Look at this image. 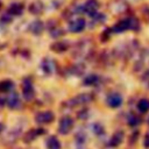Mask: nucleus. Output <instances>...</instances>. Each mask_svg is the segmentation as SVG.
I'll return each mask as SVG.
<instances>
[{
  "mask_svg": "<svg viewBox=\"0 0 149 149\" xmlns=\"http://www.w3.org/2000/svg\"><path fill=\"white\" fill-rule=\"evenodd\" d=\"M135 27H137V21L135 19L130 17V19H126V20H122L119 23H116L113 27V30L115 33H121V31H125L127 29H134Z\"/></svg>",
  "mask_w": 149,
  "mask_h": 149,
  "instance_id": "obj_1",
  "label": "nucleus"
},
{
  "mask_svg": "<svg viewBox=\"0 0 149 149\" xmlns=\"http://www.w3.org/2000/svg\"><path fill=\"white\" fill-rule=\"evenodd\" d=\"M92 100V97H91V94H79V95H77V97H74V98H72V99H70L68 102H66V105L68 106H70V107H74V106H79V105H84V104H87V102H90Z\"/></svg>",
  "mask_w": 149,
  "mask_h": 149,
  "instance_id": "obj_2",
  "label": "nucleus"
},
{
  "mask_svg": "<svg viewBox=\"0 0 149 149\" xmlns=\"http://www.w3.org/2000/svg\"><path fill=\"white\" fill-rule=\"evenodd\" d=\"M73 127V120L70 116H63L59 121V127L58 130L61 134H69L70 130Z\"/></svg>",
  "mask_w": 149,
  "mask_h": 149,
  "instance_id": "obj_3",
  "label": "nucleus"
},
{
  "mask_svg": "<svg viewBox=\"0 0 149 149\" xmlns=\"http://www.w3.org/2000/svg\"><path fill=\"white\" fill-rule=\"evenodd\" d=\"M22 93H23V97L26 100H31L34 98L35 91H34V86L29 79H24V81L22 84Z\"/></svg>",
  "mask_w": 149,
  "mask_h": 149,
  "instance_id": "obj_4",
  "label": "nucleus"
},
{
  "mask_svg": "<svg viewBox=\"0 0 149 149\" xmlns=\"http://www.w3.org/2000/svg\"><path fill=\"white\" fill-rule=\"evenodd\" d=\"M98 1L97 0H87L85 2V5L83 6L81 10L85 12L86 14H88L90 16H94L97 14V9H98Z\"/></svg>",
  "mask_w": 149,
  "mask_h": 149,
  "instance_id": "obj_5",
  "label": "nucleus"
},
{
  "mask_svg": "<svg viewBox=\"0 0 149 149\" xmlns=\"http://www.w3.org/2000/svg\"><path fill=\"white\" fill-rule=\"evenodd\" d=\"M52 120H54V113L50 111L37 113L35 116V121L37 123H50Z\"/></svg>",
  "mask_w": 149,
  "mask_h": 149,
  "instance_id": "obj_6",
  "label": "nucleus"
},
{
  "mask_svg": "<svg viewBox=\"0 0 149 149\" xmlns=\"http://www.w3.org/2000/svg\"><path fill=\"white\" fill-rule=\"evenodd\" d=\"M85 20L84 19H76V20H73L72 22H70V24H69V30L71 31V33H80L81 30H84V28H85Z\"/></svg>",
  "mask_w": 149,
  "mask_h": 149,
  "instance_id": "obj_7",
  "label": "nucleus"
},
{
  "mask_svg": "<svg viewBox=\"0 0 149 149\" xmlns=\"http://www.w3.org/2000/svg\"><path fill=\"white\" fill-rule=\"evenodd\" d=\"M42 70L48 73V74H51L55 72L56 70V63L55 61H52L51 58H44L42 61Z\"/></svg>",
  "mask_w": 149,
  "mask_h": 149,
  "instance_id": "obj_8",
  "label": "nucleus"
},
{
  "mask_svg": "<svg viewBox=\"0 0 149 149\" xmlns=\"http://www.w3.org/2000/svg\"><path fill=\"white\" fill-rule=\"evenodd\" d=\"M106 101H107V105H108L109 107L115 108V107H119V106L121 105L122 98H121V95L118 94V93H112V94H109V95L107 97Z\"/></svg>",
  "mask_w": 149,
  "mask_h": 149,
  "instance_id": "obj_9",
  "label": "nucleus"
},
{
  "mask_svg": "<svg viewBox=\"0 0 149 149\" xmlns=\"http://www.w3.org/2000/svg\"><path fill=\"white\" fill-rule=\"evenodd\" d=\"M7 106L12 109H16L21 106V100L20 97L16 93H10L7 98Z\"/></svg>",
  "mask_w": 149,
  "mask_h": 149,
  "instance_id": "obj_10",
  "label": "nucleus"
},
{
  "mask_svg": "<svg viewBox=\"0 0 149 149\" xmlns=\"http://www.w3.org/2000/svg\"><path fill=\"white\" fill-rule=\"evenodd\" d=\"M44 133V129H33V130H30V132H28L26 135H24V137H23V140H24V142L26 143H29V142H31L36 136H38V135H41V134H43Z\"/></svg>",
  "mask_w": 149,
  "mask_h": 149,
  "instance_id": "obj_11",
  "label": "nucleus"
},
{
  "mask_svg": "<svg viewBox=\"0 0 149 149\" xmlns=\"http://www.w3.org/2000/svg\"><path fill=\"white\" fill-rule=\"evenodd\" d=\"M23 12V5L19 2H14L8 7V13L12 15H21Z\"/></svg>",
  "mask_w": 149,
  "mask_h": 149,
  "instance_id": "obj_12",
  "label": "nucleus"
},
{
  "mask_svg": "<svg viewBox=\"0 0 149 149\" xmlns=\"http://www.w3.org/2000/svg\"><path fill=\"white\" fill-rule=\"evenodd\" d=\"M43 28H44V26H43V23H42L41 21H34V22L29 26V30H30L33 34H35V35H40V34L43 31Z\"/></svg>",
  "mask_w": 149,
  "mask_h": 149,
  "instance_id": "obj_13",
  "label": "nucleus"
},
{
  "mask_svg": "<svg viewBox=\"0 0 149 149\" xmlns=\"http://www.w3.org/2000/svg\"><path fill=\"white\" fill-rule=\"evenodd\" d=\"M45 144L48 149H61V142L56 136H50Z\"/></svg>",
  "mask_w": 149,
  "mask_h": 149,
  "instance_id": "obj_14",
  "label": "nucleus"
},
{
  "mask_svg": "<svg viewBox=\"0 0 149 149\" xmlns=\"http://www.w3.org/2000/svg\"><path fill=\"white\" fill-rule=\"evenodd\" d=\"M51 50L52 51H56V52H63V51H65V50H68V48H69V44L68 43H65V42H55V43H52L51 44Z\"/></svg>",
  "mask_w": 149,
  "mask_h": 149,
  "instance_id": "obj_15",
  "label": "nucleus"
},
{
  "mask_svg": "<svg viewBox=\"0 0 149 149\" xmlns=\"http://www.w3.org/2000/svg\"><path fill=\"white\" fill-rule=\"evenodd\" d=\"M43 3L41 1H35L33 2L30 6H29V10L33 13V14H41L43 12Z\"/></svg>",
  "mask_w": 149,
  "mask_h": 149,
  "instance_id": "obj_16",
  "label": "nucleus"
},
{
  "mask_svg": "<svg viewBox=\"0 0 149 149\" xmlns=\"http://www.w3.org/2000/svg\"><path fill=\"white\" fill-rule=\"evenodd\" d=\"M14 87V84L12 80H2L0 81V92H8Z\"/></svg>",
  "mask_w": 149,
  "mask_h": 149,
  "instance_id": "obj_17",
  "label": "nucleus"
},
{
  "mask_svg": "<svg viewBox=\"0 0 149 149\" xmlns=\"http://www.w3.org/2000/svg\"><path fill=\"white\" fill-rule=\"evenodd\" d=\"M98 80H99V77H98V76H95V74H90V76L85 77L84 84H86V85H94V84L98 83Z\"/></svg>",
  "mask_w": 149,
  "mask_h": 149,
  "instance_id": "obj_18",
  "label": "nucleus"
},
{
  "mask_svg": "<svg viewBox=\"0 0 149 149\" xmlns=\"http://www.w3.org/2000/svg\"><path fill=\"white\" fill-rule=\"evenodd\" d=\"M137 107L141 112H147L149 109V100L148 99H141L137 104Z\"/></svg>",
  "mask_w": 149,
  "mask_h": 149,
  "instance_id": "obj_19",
  "label": "nucleus"
},
{
  "mask_svg": "<svg viewBox=\"0 0 149 149\" xmlns=\"http://www.w3.org/2000/svg\"><path fill=\"white\" fill-rule=\"evenodd\" d=\"M121 140H122V133H121V132H118V133L113 136V139L111 140V144H112V146H116V144H119V143L121 142Z\"/></svg>",
  "mask_w": 149,
  "mask_h": 149,
  "instance_id": "obj_20",
  "label": "nucleus"
},
{
  "mask_svg": "<svg viewBox=\"0 0 149 149\" xmlns=\"http://www.w3.org/2000/svg\"><path fill=\"white\" fill-rule=\"evenodd\" d=\"M10 15L12 14H9V13H6V14H3L2 15V17H1V22H5V23H8V22H10Z\"/></svg>",
  "mask_w": 149,
  "mask_h": 149,
  "instance_id": "obj_21",
  "label": "nucleus"
},
{
  "mask_svg": "<svg viewBox=\"0 0 149 149\" xmlns=\"http://www.w3.org/2000/svg\"><path fill=\"white\" fill-rule=\"evenodd\" d=\"M94 130H95V134H102L104 133V128L99 123L94 125Z\"/></svg>",
  "mask_w": 149,
  "mask_h": 149,
  "instance_id": "obj_22",
  "label": "nucleus"
},
{
  "mask_svg": "<svg viewBox=\"0 0 149 149\" xmlns=\"http://www.w3.org/2000/svg\"><path fill=\"white\" fill-rule=\"evenodd\" d=\"M137 122H139V118H136V116H134V115L129 119V125H132V126L137 125Z\"/></svg>",
  "mask_w": 149,
  "mask_h": 149,
  "instance_id": "obj_23",
  "label": "nucleus"
},
{
  "mask_svg": "<svg viewBox=\"0 0 149 149\" xmlns=\"http://www.w3.org/2000/svg\"><path fill=\"white\" fill-rule=\"evenodd\" d=\"M144 144H146L147 147H149V133L146 135V139H144Z\"/></svg>",
  "mask_w": 149,
  "mask_h": 149,
  "instance_id": "obj_24",
  "label": "nucleus"
},
{
  "mask_svg": "<svg viewBox=\"0 0 149 149\" xmlns=\"http://www.w3.org/2000/svg\"><path fill=\"white\" fill-rule=\"evenodd\" d=\"M2 129H3V125L0 123V132H2Z\"/></svg>",
  "mask_w": 149,
  "mask_h": 149,
  "instance_id": "obj_25",
  "label": "nucleus"
},
{
  "mask_svg": "<svg viewBox=\"0 0 149 149\" xmlns=\"http://www.w3.org/2000/svg\"><path fill=\"white\" fill-rule=\"evenodd\" d=\"M1 6H2V3H1V1H0V9H1Z\"/></svg>",
  "mask_w": 149,
  "mask_h": 149,
  "instance_id": "obj_26",
  "label": "nucleus"
}]
</instances>
